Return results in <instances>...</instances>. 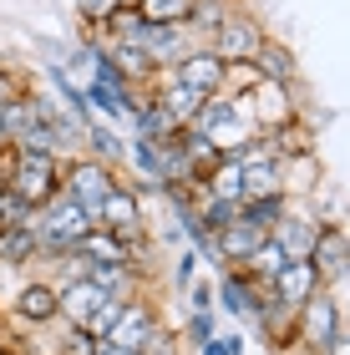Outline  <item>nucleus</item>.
<instances>
[{
    "instance_id": "nucleus-3",
    "label": "nucleus",
    "mask_w": 350,
    "mask_h": 355,
    "mask_svg": "<svg viewBox=\"0 0 350 355\" xmlns=\"http://www.w3.org/2000/svg\"><path fill=\"white\" fill-rule=\"evenodd\" d=\"M295 335L305 340L310 355H325L335 340H345V310H340V300L330 295V289H320L315 300H305L295 310Z\"/></svg>"
},
{
    "instance_id": "nucleus-5",
    "label": "nucleus",
    "mask_w": 350,
    "mask_h": 355,
    "mask_svg": "<svg viewBox=\"0 0 350 355\" xmlns=\"http://www.w3.org/2000/svg\"><path fill=\"white\" fill-rule=\"evenodd\" d=\"M259 41H264V26L254 21V15H244L238 6H229L213 21V31L203 36V46H209L218 61H249L254 51H259Z\"/></svg>"
},
{
    "instance_id": "nucleus-22",
    "label": "nucleus",
    "mask_w": 350,
    "mask_h": 355,
    "mask_svg": "<svg viewBox=\"0 0 350 355\" xmlns=\"http://www.w3.org/2000/svg\"><path fill=\"white\" fill-rule=\"evenodd\" d=\"M127 300H132V295H107L97 310L87 315V325H82V330L91 335V340H107V335H112V325L122 320V310H127Z\"/></svg>"
},
{
    "instance_id": "nucleus-11",
    "label": "nucleus",
    "mask_w": 350,
    "mask_h": 355,
    "mask_svg": "<svg viewBox=\"0 0 350 355\" xmlns=\"http://www.w3.org/2000/svg\"><path fill=\"white\" fill-rule=\"evenodd\" d=\"M310 264L320 269L325 289L345 279V269H350V249H345V229H340L335 218L320 223V234H315V249H310Z\"/></svg>"
},
{
    "instance_id": "nucleus-20",
    "label": "nucleus",
    "mask_w": 350,
    "mask_h": 355,
    "mask_svg": "<svg viewBox=\"0 0 350 355\" xmlns=\"http://www.w3.org/2000/svg\"><path fill=\"white\" fill-rule=\"evenodd\" d=\"M41 254V239H36V223H21V229H0V264L6 269H21Z\"/></svg>"
},
{
    "instance_id": "nucleus-29",
    "label": "nucleus",
    "mask_w": 350,
    "mask_h": 355,
    "mask_svg": "<svg viewBox=\"0 0 350 355\" xmlns=\"http://www.w3.org/2000/svg\"><path fill=\"white\" fill-rule=\"evenodd\" d=\"M21 92H26V82H21V76H15L10 67H0V107H6L10 96H21Z\"/></svg>"
},
{
    "instance_id": "nucleus-32",
    "label": "nucleus",
    "mask_w": 350,
    "mask_h": 355,
    "mask_svg": "<svg viewBox=\"0 0 350 355\" xmlns=\"http://www.w3.org/2000/svg\"><path fill=\"white\" fill-rule=\"evenodd\" d=\"M325 355H345V340H335V345H330V350H325Z\"/></svg>"
},
{
    "instance_id": "nucleus-8",
    "label": "nucleus",
    "mask_w": 350,
    "mask_h": 355,
    "mask_svg": "<svg viewBox=\"0 0 350 355\" xmlns=\"http://www.w3.org/2000/svg\"><path fill=\"white\" fill-rule=\"evenodd\" d=\"M269 289H274V300L284 304V310H299L305 300H315L325 289V279H320V269H315L310 259H284L279 274L269 279Z\"/></svg>"
},
{
    "instance_id": "nucleus-13",
    "label": "nucleus",
    "mask_w": 350,
    "mask_h": 355,
    "mask_svg": "<svg viewBox=\"0 0 350 355\" xmlns=\"http://www.w3.org/2000/svg\"><path fill=\"white\" fill-rule=\"evenodd\" d=\"M157 330V315H152V304L148 300H127V310H122V320L112 325V335H107L102 345H122V350H142V340Z\"/></svg>"
},
{
    "instance_id": "nucleus-25",
    "label": "nucleus",
    "mask_w": 350,
    "mask_h": 355,
    "mask_svg": "<svg viewBox=\"0 0 350 355\" xmlns=\"http://www.w3.org/2000/svg\"><path fill=\"white\" fill-rule=\"evenodd\" d=\"M213 335H218V325H213V310H203V315H193V320H188V330H183V340L188 345H203V340H213Z\"/></svg>"
},
{
    "instance_id": "nucleus-27",
    "label": "nucleus",
    "mask_w": 350,
    "mask_h": 355,
    "mask_svg": "<svg viewBox=\"0 0 350 355\" xmlns=\"http://www.w3.org/2000/svg\"><path fill=\"white\" fill-rule=\"evenodd\" d=\"M188 310H193V315L213 310V284H209V279H193V284H188Z\"/></svg>"
},
{
    "instance_id": "nucleus-31",
    "label": "nucleus",
    "mask_w": 350,
    "mask_h": 355,
    "mask_svg": "<svg viewBox=\"0 0 350 355\" xmlns=\"http://www.w3.org/2000/svg\"><path fill=\"white\" fill-rule=\"evenodd\" d=\"M97 355H137V350H122V345H102Z\"/></svg>"
},
{
    "instance_id": "nucleus-12",
    "label": "nucleus",
    "mask_w": 350,
    "mask_h": 355,
    "mask_svg": "<svg viewBox=\"0 0 350 355\" xmlns=\"http://www.w3.org/2000/svg\"><path fill=\"white\" fill-rule=\"evenodd\" d=\"M107 300V289H97L82 274V279H61L56 284V315L67 320V325H87V315L97 310V304Z\"/></svg>"
},
{
    "instance_id": "nucleus-19",
    "label": "nucleus",
    "mask_w": 350,
    "mask_h": 355,
    "mask_svg": "<svg viewBox=\"0 0 350 355\" xmlns=\"http://www.w3.org/2000/svg\"><path fill=\"white\" fill-rule=\"evenodd\" d=\"M284 214H290V198H284V193H254V198L238 203V223H249V229H259V234H269Z\"/></svg>"
},
{
    "instance_id": "nucleus-10",
    "label": "nucleus",
    "mask_w": 350,
    "mask_h": 355,
    "mask_svg": "<svg viewBox=\"0 0 350 355\" xmlns=\"http://www.w3.org/2000/svg\"><path fill=\"white\" fill-rule=\"evenodd\" d=\"M254 304H259V284H254L244 269H218L213 310H224V315L238 320V325H249V320H254Z\"/></svg>"
},
{
    "instance_id": "nucleus-18",
    "label": "nucleus",
    "mask_w": 350,
    "mask_h": 355,
    "mask_svg": "<svg viewBox=\"0 0 350 355\" xmlns=\"http://www.w3.org/2000/svg\"><path fill=\"white\" fill-rule=\"evenodd\" d=\"M238 168H244V198L254 193H284V157H238Z\"/></svg>"
},
{
    "instance_id": "nucleus-23",
    "label": "nucleus",
    "mask_w": 350,
    "mask_h": 355,
    "mask_svg": "<svg viewBox=\"0 0 350 355\" xmlns=\"http://www.w3.org/2000/svg\"><path fill=\"white\" fill-rule=\"evenodd\" d=\"M97 350H102V340H91L82 325H67V335L56 340V355H97Z\"/></svg>"
},
{
    "instance_id": "nucleus-34",
    "label": "nucleus",
    "mask_w": 350,
    "mask_h": 355,
    "mask_svg": "<svg viewBox=\"0 0 350 355\" xmlns=\"http://www.w3.org/2000/svg\"><path fill=\"white\" fill-rule=\"evenodd\" d=\"M0 193H6V183H0Z\"/></svg>"
},
{
    "instance_id": "nucleus-21",
    "label": "nucleus",
    "mask_w": 350,
    "mask_h": 355,
    "mask_svg": "<svg viewBox=\"0 0 350 355\" xmlns=\"http://www.w3.org/2000/svg\"><path fill=\"white\" fill-rule=\"evenodd\" d=\"M203 0H132V10L148 26H188Z\"/></svg>"
},
{
    "instance_id": "nucleus-14",
    "label": "nucleus",
    "mask_w": 350,
    "mask_h": 355,
    "mask_svg": "<svg viewBox=\"0 0 350 355\" xmlns=\"http://www.w3.org/2000/svg\"><path fill=\"white\" fill-rule=\"evenodd\" d=\"M249 67L259 71L264 82H279V87H295V82H299V61H295V51H290V46H279L274 36L259 41V51L249 56Z\"/></svg>"
},
{
    "instance_id": "nucleus-1",
    "label": "nucleus",
    "mask_w": 350,
    "mask_h": 355,
    "mask_svg": "<svg viewBox=\"0 0 350 355\" xmlns=\"http://www.w3.org/2000/svg\"><path fill=\"white\" fill-rule=\"evenodd\" d=\"M193 132L209 137L218 157H238V148L254 137V122H249V112H244L238 96H209L203 112L193 117Z\"/></svg>"
},
{
    "instance_id": "nucleus-28",
    "label": "nucleus",
    "mask_w": 350,
    "mask_h": 355,
    "mask_svg": "<svg viewBox=\"0 0 350 355\" xmlns=\"http://www.w3.org/2000/svg\"><path fill=\"white\" fill-rule=\"evenodd\" d=\"M193 274H198V249L188 244V249L178 254V269H173V279H178V284L188 289V284H193Z\"/></svg>"
},
{
    "instance_id": "nucleus-33",
    "label": "nucleus",
    "mask_w": 350,
    "mask_h": 355,
    "mask_svg": "<svg viewBox=\"0 0 350 355\" xmlns=\"http://www.w3.org/2000/svg\"><path fill=\"white\" fill-rule=\"evenodd\" d=\"M6 142H10V137H6V122H0V148H6Z\"/></svg>"
},
{
    "instance_id": "nucleus-6",
    "label": "nucleus",
    "mask_w": 350,
    "mask_h": 355,
    "mask_svg": "<svg viewBox=\"0 0 350 355\" xmlns=\"http://www.w3.org/2000/svg\"><path fill=\"white\" fill-rule=\"evenodd\" d=\"M224 67H229V61H218L209 46H193V51H183L163 76L178 82V87H188V92H198V96H218V92H224Z\"/></svg>"
},
{
    "instance_id": "nucleus-24",
    "label": "nucleus",
    "mask_w": 350,
    "mask_h": 355,
    "mask_svg": "<svg viewBox=\"0 0 350 355\" xmlns=\"http://www.w3.org/2000/svg\"><path fill=\"white\" fill-rule=\"evenodd\" d=\"M137 355H183V350H178V335L163 330V320H157V330L148 335V340H142V350H137Z\"/></svg>"
},
{
    "instance_id": "nucleus-16",
    "label": "nucleus",
    "mask_w": 350,
    "mask_h": 355,
    "mask_svg": "<svg viewBox=\"0 0 350 355\" xmlns=\"http://www.w3.org/2000/svg\"><path fill=\"white\" fill-rule=\"evenodd\" d=\"M15 320H21V325H51V320H61L56 315V284L51 279L21 284V295H15Z\"/></svg>"
},
{
    "instance_id": "nucleus-26",
    "label": "nucleus",
    "mask_w": 350,
    "mask_h": 355,
    "mask_svg": "<svg viewBox=\"0 0 350 355\" xmlns=\"http://www.w3.org/2000/svg\"><path fill=\"white\" fill-rule=\"evenodd\" d=\"M76 6H82V15H87L91 26H107V21L127 6V0H76Z\"/></svg>"
},
{
    "instance_id": "nucleus-7",
    "label": "nucleus",
    "mask_w": 350,
    "mask_h": 355,
    "mask_svg": "<svg viewBox=\"0 0 350 355\" xmlns=\"http://www.w3.org/2000/svg\"><path fill=\"white\" fill-rule=\"evenodd\" d=\"M244 112L254 122V132H274V127L295 122V87H279V82H259L244 96Z\"/></svg>"
},
{
    "instance_id": "nucleus-9",
    "label": "nucleus",
    "mask_w": 350,
    "mask_h": 355,
    "mask_svg": "<svg viewBox=\"0 0 350 355\" xmlns=\"http://www.w3.org/2000/svg\"><path fill=\"white\" fill-rule=\"evenodd\" d=\"M97 229H112L117 239H127V234H142V193H132L117 178L112 183V193L102 198V208H97Z\"/></svg>"
},
{
    "instance_id": "nucleus-2",
    "label": "nucleus",
    "mask_w": 350,
    "mask_h": 355,
    "mask_svg": "<svg viewBox=\"0 0 350 355\" xmlns=\"http://www.w3.org/2000/svg\"><path fill=\"white\" fill-rule=\"evenodd\" d=\"M6 193L26 198L30 208H46L61 193V157L56 153H15V168L6 178Z\"/></svg>"
},
{
    "instance_id": "nucleus-4",
    "label": "nucleus",
    "mask_w": 350,
    "mask_h": 355,
    "mask_svg": "<svg viewBox=\"0 0 350 355\" xmlns=\"http://www.w3.org/2000/svg\"><path fill=\"white\" fill-rule=\"evenodd\" d=\"M112 183H117V168H107L102 157H91V153L61 163V193L82 203L87 214H91V223H97V208H102L107 193H112Z\"/></svg>"
},
{
    "instance_id": "nucleus-30",
    "label": "nucleus",
    "mask_w": 350,
    "mask_h": 355,
    "mask_svg": "<svg viewBox=\"0 0 350 355\" xmlns=\"http://www.w3.org/2000/svg\"><path fill=\"white\" fill-rule=\"evenodd\" d=\"M198 355H234V350H229L224 335H213V340H203V345H198Z\"/></svg>"
},
{
    "instance_id": "nucleus-35",
    "label": "nucleus",
    "mask_w": 350,
    "mask_h": 355,
    "mask_svg": "<svg viewBox=\"0 0 350 355\" xmlns=\"http://www.w3.org/2000/svg\"><path fill=\"white\" fill-rule=\"evenodd\" d=\"M127 6H132V0H127Z\"/></svg>"
},
{
    "instance_id": "nucleus-15",
    "label": "nucleus",
    "mask_w": 350,
    "mask_h": 355,
    "mask_svg": "<svg viewBox=\"0 0 350 355\" xmlns=\"http://www.w3.org/2000/svg\"><path fill=\"white\" fill-rule=\"evenodd\" d=\"M315 234H320V218H315V214H284L274 229H269V239H274L290 259H310Z\"/></svg>"
},
{
    "instance_id": "nucleus-17",
    "label": "nucleus",
    "mask_w": 350,
    "mask_h": 355,
    "mask_svg": "<svg viewBox=\"0 0 350 355\" xmlns=\"http://www.w3.org/2000/svg\"><path fill=\"white\" fill-rule=\"evenodd\" d=\"M82 153L102 157L107 168H122V163H127V137H117V127H107V122L91 117V122L82 127Z\"/></svg>"
}]
</instances>
